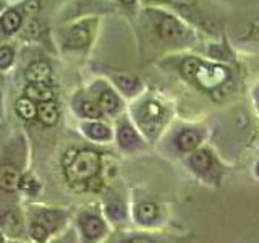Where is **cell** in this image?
Returning <instances> with one entry per match:
<instances>
[{
    "mask_svg": "<svg viewBox=\"0 0 259 243\" xmlns=\"http://www.w3.org/2000/svg\"><path fill=\"white\" fill-rule=\"evenodd\" d=\"M188 166L194 174L199 177H204L206 180H219L221 170L217 166L215 154L206 146H199L198 149L190 152L188 156Z\"/></svg>",
    "mask_w": 259,
    "mask_h": 243,
    "instance_id": "4",
    "label": "cell"
},
{
    "mask_svg": "<svg viewBox=\"0 0 259 243\" xmlns=\"http://www.w3.org/2000/svg\"><path fill=\"white\" fill-rule=\"evenodd\" d=\"M91 21L78 23L75 26H71L67 34H65V46L70 49H83L89 44V40L93 37V26Z\"/></svg>",
    "mask_w": 259,
    "mask_h": 243,
    "instance_id": "7",
    "label": "cell"
},
{
    "mask_svg": "<svg viewBox=\"0 0 259 243\" xmlns=\"http://www.w3.org/2000/svg\"><path fill=\"white\" fill-rule=\"evenodd\" d=\"M251 97H253L254 107H256V112H257V115H259V81L253 86V91H251Z\"/></svg>",
    "mask_w": 259,
    "mask_h": 243,
    "instance_id": "25",
    "label": "cell"
},
{
    "mask_svg": "<svg viewBox=\"0 0 259 243\" xmlns=\"http://www.w3.org/2000/svg\"><path fill=\"white\" fill-rule=\"evenodd\" d=\"M23 24V16L18 10H15V8H12V10H8L2 15V18H0V28L4 29V32H7V34H13V32H16Z\"/></svg>",
    "mask_w": 259,
    "mask_h": 243,
    "instance_id": "17",
    "label": "cell"
},
{
    "mask_svg": "<svg viewBox=\"0 0 259 243\" xmlns=\"http://www.w3.org/2000/svg\"><path fill=\"white\" fill-rule=\"evenodd\" d=\"M167 2H172V4H177V5H193L194 4V0H167Z\"/></svg>",
    "mask_w": 259,
    "mask_h": 243,
    "instance_id": "27",
    "label": "cell"
},
{
    "mask_svg": "<svg viewBox=\"0 0 259 243\" xmlns=\"http://www.w3.org/2000/svg\"><path fill=\"white\" fill-rule=\"evenodd\" d=\"M159 217V208L154 202H141L135 209V219L138 224L151 225Z\"/></svg>",
    "mask_w": 259,
    "mask_h": 243,
    "instance_id": "15",
    "label": "cell"
},
{
    "mask_svg": "<svg viewBox=\"0 0 259 243\" xmlns=\"http://www.w3.org/2000/svg\"><path fill=\"white\" fill-rule=\"evenodd\" d=\"M24 76L29 79V83H47L52 76V68L47 62H32L24 71Z\"/></svg>",
    "mask_w": 259,
    "mask_h": 243,
    "instance_id": "11",
    "label": "cell"
},
{
    "mask_svg": "<svg viewBox=\"0 0 259 243\" xmlns=\"http://www.w3.org/2000/svg\"><path fill=\"white\" fill-rule=\"evenodd\" d=\"M130 243H154V241L148 237H133L130 240Z\"/></svg>",
    "mask_w": 259,
    "mask_h": 243,
    "instance_id": "26",
    "label": "cell"
},
{
    "mask_svg": "<svg viewBox=\"0 0 259 243\" xmlns=\"http://www.w3.org/2000/svg\"><path fill=\"white\" fill-rule=\"evenodd\" d=\"M79 113L86 118L97 120L102 117V110L99 107V104L91 101V99H81L79 101Z\"/></svg>",
    "mask_w": 259,
    "mask_h": 243,
    "instance_id": "20",
    "label": "cell"
},
{
    "mask_svg": "<svg viewBox=\"0 0 259 243\" xmlns=\"http://www.w3.org/2000/svg\"><path fill=\"white\" fill-rule=\"evenodd\" d=\"M202 140H204V132L199 128H183L175 136V146L180 152H193L198 149Z\"/></svg>",
    "mask_w": 259,
    "mask_h": 243,
    "instance_id": "8",
    "label": "cell"
},
{
    "mask_svg": "<svg viewBox=\"0 0 259 243\" xmlns=\"http://www.w3.org/2000/svg\"><path fill=\"white\" fill-rule=\"evenodd\" d=\"M26 97L34 102H47L54 99V91L47 83H29L26 86Z\"/></svg>",
    "mask_w": 259,
    "mask_h": 243,
    "instance_id": "16",
    "label": "cell"
},
{
    "mask_svg": "<svg viewBox=\"0 0 259 243\" xmlns=\"http://www.w3.org/2000/svg\"><path fill=\"white\" fill-rule=\"evenodd\" d=\"M115 83L118 85V88L121 89V91L132 94L136 91L138 86H140V79H138L136 76H130V75H117Z\"/></svg>",
    "mask_w": 259,
    "mask_h": 243,
    "instance_id": "22",
    "label": "cell"
},
{
    "mask_svg": "<svg viewBox=\"0 0 259 243\" xmlns=\"http://www.w3.org/2000/svg\"><path fill=\"white\" fill-rule=\"evenodd\" d=\"M154 20L152 26L156 34L160 40L168 44H185L191 40V32L186 28V24H183L178 18H175L174 15L162 13V12H154Z\"/></svg>",
    "mask_w": 259,
    "mask_h": 243,
    "instance_id": "3",
    "label": "cell"
},
{
    "mask_svg": "<svg viewBox=\"0 0 259 243\" xmlns=\"http://www.w3.org/2000/svg\"><path fill=\"white\" fill-rule=\"evenodd\" d=\"M0 227L12 237L23 233V217L16 208H0Z\"/></svg>",
    "mask_w": 259,
    "mask_h": 243,
    "instance_id": "9",
    "label": "cell"
},
{
    "mask_svg": "<svg viewBox=\"0 0 259 243\" xmlns=\"http://www.w3.org/2000/svg\"><path fill=\"white\" fill-rule=\"evenodd\" d=\"M28 233L36 243H46L47 238H49V235H51V232H49L42 224H39L36 221H29Z\"/></svg>",
    "mask_w": 259,
    "mask_h": 243,
    "instance_id": "21",
    "label": "cell"
},
{
    "mask_svg": "<svg viewBox=\"0 0 259 243\" xmlns=\"http://www.w3.org/2000/svg\"><path fill=\"white\" fill-rule=\"evenodd\" d=\"M138 124L149 136H157L165 122V109L157 101H146L138 110Z\"/></svg>",
    "mask_w": 259,
    "mask_h": 243,
    "instance_id": "5",
    "label": "cell"
},
{
    "mask_svg": "<svg viewBox=\"0 0 259 243\" xmlns=\"http://www.w3.org/2000/svg\"><path fill=\"white\" fill-rule=\"evenodd\" d=\"M15 51L12 46H0V70L8 68L13 63Z\"/></svg>",
    "mask_w": 259,
    "mask_h": 243,
    "instance_id": "23",
    "label": "cell"
},
{
    "mask_svg": "<svg viewBox=\"0 0 259 243\" xmlns=\"http://www.w3.org/2000/svg\"><path fill=\"white\" fill-rule=\"evenodd\" d=\"M15 110L18 113V117L24 120H32L37 115V105L34 101H31L29 97H20V99H16Z\"/></svg>",
    "mask_w": 259,
    "mask_h": 243,
    "instance_id": "19",
    "label": "cell"
},
{
    "mask_svg": "<svg viewBox=\"0 0 259 243\" xmlns=\"http://www.w3.org/2000/svg\"><path fill=\"white\" fill-rule=\"evenodd\" d=\"M39 122L46 127H54L57 122H59L60 112L57 104L54 101H47V102H40L37 105V115Z\"/></svg>",
    "mask_w": 259,
    "mask_h": 243,
    "instance_id": "13",
    "label": "cell"
},
{
    "mask_svg": "<svg viewBox=\"0 0 259 243\" xmlns=\"http://www.w3.org/2000/svg\"><path fill=\"white\" fill-rule=\"evenodd\" d=\"M120 2L123 4V5H126V7H132V5L136 4V0H120Z\"/></svg>",
    "mask_w": 259,
    "mask_h": 243,
    "instance_id": "28",
    "label": "cell"
},
{
    "mask_svg": "<svg viewBox=\"0 0 259 243\" xmlns=\"http://www.w3.org/2000/svg\"><path fill=\"white\" fill-rule=\"evenodd\" d=\"M78 225L84 243H94L107 233V225L104 219L94 211H84L78 217Z\"/></svg>",
    "mask_w": 259,
    "mask_h": 243,
    "instance_id": "6",
    "label": "cell"
},
{
    "mask_svg": "<svg viewBox=\"0 0 259 243\" xmlns=\"http://www.w3.org/2000/svg\"><path fill=\"white\" fill-rule=\"evenodd\" d=\"M97 104H99L101 110L105 113H115L121 109V101L118 99V96L115 93L109 91V89H105L104 93H101Z\"/></svg>",
    "mask_w": 259,
    "mask_h": 243,
    "instance_id": "18",
    "label": "cell"
},
{
    "mask_svg": "<svg viewBox=\"0 0 259 243\" xmlns=\"http://www.w3.org/2000/svg\"><path fill=\"white\" fill-rule=\"evenodd\" d=\"M118 243H130V240H123V241H118Z\"/></svg>",
    "mask_w": 259,
    "mask_h": 243,
    "instance_id": "31",
    "label": "cell"
},
{
    "mask_svg": "<svg viewBox=\"0 0 259 243\" xmlns=\"http://www.w3.org/2000/svg\"><path fill=\"white\" fill-rule=\"evenodd\" d=\"M18 188H21L24 193H28V194H34L39 188V183L36 182V178L32 177V175H21L20 177V186Z\"/></svg>",
    "mask_w": 259,
    "mask_h": 243,
    "instance_id": "24",
    "label": "cell"
},
{
    "mask_svg": "<svg viewBox=\"0 0 259 243\" xmlns=\"http://www.w3.org/2000/svg\"><path fill=\"white\" fill-rule=\"evenodd\" d=\"M0 243H5V238H4V233L0 232Z\"/></svg>",
    "mask_w": 259,
    "mask_h": 243,
    "instance_id": "30",
    "label": "cell"
},
{
    "mask_svg": "<svg viewBox=\"0 0 259 243\" xmlns=\"http://www.w3.org/2000/svg\"><path fill=\"white\" fill-rule=\"evenodd\" d=\"M101 156L96 151L84 149L75 154L67 166H65V177L70 183H89L99 174Z\"/></svg>",
    "mask_w": 259,
    "mask_h": 243,
    "instance_id": "2",
    "label": "cell"
},
{
    "mask_svg": "<svg viewBox=\"0 0 259 243\" xmlns=\"http://www.w3.org/2000/svg\"><path fill=\"white\" fill-rule=\"evenodd\" d=\"M117 140L121 149L125 151H133L141 146V138L136 133V130L128 124V122H121L118 125V132H117Z\"/></svg>",
    "mask_w": 259,
    "mask_h": 243,
    "instance_id": "10",
    "label": "cell"
},
{
    "mask_svg": "<svg viewBox=\"0 0 259 243\" xmlns=\"http://www.w3.org/2000/svg\"><path fill=\"white\" fill-rule=\"evenodd\" d=\"M20 172L12 166H0V190L13 193L20 186Z\"/></svg>",
    "mask_w": 259,
    "mask_h": 243,
    "instance_id": "12",
    "label": "cell"
},
{
    "mask_svg": "<svg viewBox=\"0 0 259 243\" xmlns=\"http://www.w3.org/2000/svg\"><path fill=\"white\" fill-rule=\"evenodd\" d=\"M83 132L88 138H91L93 141L105 143V141H110V138H112L110 128L105 124H102V122H89V124H84Z\"/></svg>",
    "mask_w": 259,
    "mask_h": 243,
    "instance_id": "14",
    "label": "cell"
},
{
    "mask_svg": "<svg viewBox=\"0 0 259 243\" xmlns=\"http://www.w3.org/2000/svg\"><path fill=\"white\" fill-rule=\"evenodd\" d=\"M2 91H4V79L0 76V97H2Z\"/></svg>",
    "mask_w": 259,
    "mask_h": 243,
    "instance_id": "29",
    "label": "cell"
},
{
    "mask_svg": "<svg viewBox=\"0 0 259 243\" xmlns=\"http://www.w3.org/2000/svg\"><path fill=\"white\" fill-rule=\"evenodd\" d=\"M183 76L191 81V83L199 88L201 91H206L210 94H217L221 91H225L229 85L232 83V71L225 65L206 62L190 57L182 62L180 67Z\"/></svg>",
    "mask_w": 259,
    "mask_h": 243,
    "instance_id": "1",
    "label": "cell"
}]
</instances>
